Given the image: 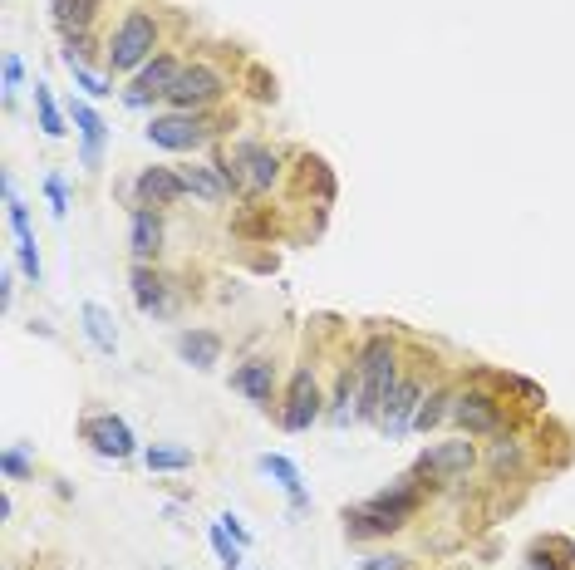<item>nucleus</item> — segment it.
I'll use <instances>...</instances> for the list:
<instances>
[{
    "instance_id": "nucleus-8",
    "label": "nucleus",
    "mask_w": 575,
    "mask_h": 570,
    "mask_svg": "<svg viewBox=\"0 0 575 570\" xmlns=\"http://www.w3.org/2000/svg\"><path fill=\"white\" fill-rule=\"evenodd\" d=\"M79 438L99 457H114V462L138 453V438H133V428H128L118 413H89V418L79 423Z\"/></svg>"
},
{
    "instance_id": "nucleus-38",
    "label": "nucleus",
    "mask_w": 575,
    "mask_h": 570,
    "mask_svg": "<svg viewBox=\"0 0 575 570\" xmlns=\"http://www.w3.org/2000/svg\"><path fill=\"white\" fill-rule=\"evenodd\" d=\"M10 300H15V276H10V271H5V285H0V305H5V310H10Z\"/></svg>"
},
{
    "instance_id": "nucleus-7",
    "label": "nucleus",
    "mask_w": 575,
    "mask_h": 570,
    "mask_svg": "<svg viewBox=\"0 0 575 570\" xmlns=\"http://www.w3.org/2000/svg\"><path fill=\"white\" fill-rule=\"evenodd\" d=\"M320 413H325V394H320V384H315V369L300 364L295 379H290L286 408H281V428H286V433H305Z\"/></svg>"
},
{
    "instance_id": "nucleus-34",
    "label": "nucleus",
    "mask_w": 575,
    "mask_h": 570,
    "mask_svg": "<svg viewBox=\"0 0 575 570\" xmlns=\"http://www.w3.org/2000/svg\"><path fill=\"white\" fill-rule=\"evenodd\" d=\"M0 467H5V477H10V482L30 477V457H25V448H20V443H10V448L0 453Z\"/></svg>"
},
{
    "instance_id": "nucleus-16",
    "label": "nucleus",
    "mask_w": 575,
    "mask_h": 570,
    "mask_svg": "<svg viewBox=\"0 0 575 570\" xmlns=\"http://www.w3.org/2000/svg\"><path fill=\"white\" fill-rule=\"evenodd\" d=\"M133 305L143 310V315H173V281L163 276V271H153V266H133Z\"/></svg>"
},
{
    "instance_id": "nucleus-4",
    "label": "nucleus",
    "mask_w": 575,
    "mask_h": 570,
    "mask_svg": "<svg viewBox=\"0 0 575 570\" xmlns=\"http://www.w3.org/2000/svg\"><path fill=\"white\" fill-rule=\"evenodd\" d=\"M472 462H477V448H472L467 438H448V443H433L428 453H418L413 477H418L423 487H453L458 477L472 472Z\"/></svg>"
},
{
    "instance_id": "nucleus-11",
    "label": "nucleus",
    "mask_w": 575,
    "mask_h": 570,
    "mask_svg": "<svg viewBox=\"0 0 575 570\" xmlns=\"http://www.w3.org/2000/svg\"><path fill=\"white\" fill-rule=\"evenodd\" d=\"M453 418H458V428L467 438L502 433V403H497V394H487V389H467V394H458Z\"/></svg>"
},
{
    "instance_id": "nucleus-20",
    "label": "nucleus",
    "mask_w": 575,
    "mask_h": 570,
    "mask_svg": "<svg viewBox=\"0 0 575 570\" xmlns=\"http://www.w3.org/2000/svg\"><path fill=\"white\" fill-rule=\"evenodd\" d=\"M177 354H182V364H192V369H217L222 364V335H212V330H182L177 335Z\"/></svg>"
},
{
    "instance_id": "nucleus-19",
    "label": "nucleus",
    "mask_w": 575,
    "mask_h": 570,
    "mask_svg": "<svg viewBox=\"0 0 575 570\" xmlns=\"http://www.w3.org/2000/svg\"><path fill=\"white\" fill-rule=\"evenodd\" d=\"M128 246H133V261H143V266L163 251V222H158L153 207H138V212H133V222H128Z\"/></svg>"
},
{
    "instance_id": "nucleus-1",
    "label": "nucleus",
    "mask_w": 575,
    "mask_h": 570,
    "mask_svg": "<svg viewBox=\"0 0 575 570\" xmlns=\"http://www.w3.org/2000/svg\"><path fill=\"white\" fill-rule=\"evenodd\" d=\"M354 374H359V418H364V423H379L384 399H389L394 384H399V344L389 340V335H369L364 349H359Z\"/></svg>"
},
{
    "instance_id": "nucleus-2",
    "label": "nucleus",
    "mask_w": 575,
    "mask_h": 570,
    "mask_svg": "<svg viewBox=\"0 0 575 570\" xmlns=\"http://www.w3.org/2000/svg\"><path fill=\"white\" fill-rule=\"evenodd\" d=\"M217 168H222L231 192L256 197V192L276 187V177H281V153L266 148V143H236L227 158H217Z\"/></svg>"
},
{
    "instance_id": "nucleus-33",
    "label": "nucleus",
    "mask_w": 575,
    "mask_h": 570,
    "mask_svg": "<svg viewBox=\"0 0 575 570\" xmlns=\"http://www.w3.org/2000/svg\"><path fill=\"white\" fill-rule=\"evenodd\" d=\"M45 197H50V212L64 222V217H69V187H64V177H59V172L45 177Z\"/></svg>"
},
{
    "instance_id": "nucleus-22",
    "label": "nucleus",
    "mask_w": 575,
    "mask_h": 570,
    "mask_svg": "<svg viewBox=\"0 0 575 570\" xmlns=\"http://www.w3.org/2000/svg\"><path fill=\"white\" fill-rule=\"evenodd\" d=\"M261 472H266V477H276V487H281V492L290 497V507H295V512H305V507H310V492H305V482H300V467H295L290 457L266 453V457H261Z\"/></svg>"
},
{
    "instance_id": "nucleus-25",
    "label": "nucleus",
    "mask_w": 575,
    "mask_h": 570,
    "mask_svg": "<svg viewBox=\"0 0 575 570\" xmlns=\"http://www.w3.org/2000/svg\"><path fill=\"white\" fill-rule=\"evenodd\" d=\"M575 546L571 541H536L526 551V570H571Z\"/></svg>"
},
{
    "instance_id": "nucleus-29",
    "label": "nucleus",
    "mask_w": 575,
    "mask_h": 570,
    "mask_svg": "<svg viewBox=\"0 0 575 570\" xmlns=\"http://www.w3.org/2000/svg\"><path fill=\"white\" fill-rule=\"evenodd\" d=\"M212 546H217V561H222V570H241V546L227 536V526H222V521L212 526Z\"/></svg>"
},
{
    "instance_id": "nucleus-12",
    "label": "nucleus",
    "mask_w": 575,
    "mask_h": 570,
    "mask_svg": "<svg viewBox=\"0 0 575 570\" xmlns=\"http://www.w3.org/2000/svg\"><path fill=\"white\" fill-rule=\"evenodd\" d=\"M133 197H138V207H173V202H182L187 197V182H182V172L177 168H143L138 172V182H133Z\"/></svg>"
},
{
    "instance_id": "nucleus-26",
    "label": "nucleus",
    "mask_w": 575,
    "mask_h": 570,
    "mask_svg": "<svg viewBox=\"0 0 575 570\" xmlns=\"http://www.w3.org/2000/svg\"><path fill=\"white\" fill-rule=\"evenodd\" d=\"M453 403H458V394H453V389H433V394H423L413 428H418V433H433V428H438V423L453 413Z\"/></svg>"
},
{
    "instance_id": "nucleus-13",
    "label": "nucleus",
    "mask_w": 575,
    "mask_h": 570,
    "mask_svg": "<svg viewBox=\"0 0 575 570\" xmlns=\"http://www.w3.org/2000/svg\"><path fill=\"white\" fill-rule=\"evenodd\" d=\"M418 403H423V384H418V379H399V384H394V394L384 399V413H379V428H384V438H389V443L403 438V433L413 428Z\"/></svg>"
},
{
    "instance_id": "nucleus-31",
    "label": "nucleus",
    "mask_w": 575,
    "mask_h": 570,
    "mask_svg": "<svg viewBox=\"0 0 575 570\" xmlns=\"http://www.w3.org/2000/svg\"><path fill=\"white\" fill-rule=\"evenodd\" d=\"M69 74H74V84H79L89 99H104V94H114V89H109V79H99L89 64H69Z\"/></svg>"
},
{
    "instance_id": "nucleus-32",
    "label": "nucleus",
    "mask_w": 575,
    "mask_h": 570,
    "mask_svg": "<svg viewBox=\"0 0 575 570\" xmlns=\"http://www.w3.org/2000/svg\"><path fill=\"white\" fill-rule=\"evenodd\" d=\"M517 467H521V443L517 438H502L492 448V472H517Z\"/></svg>"
},
{
    "instance_id": "nucleus-24",
    "label": "nucleus",
    "mask_w": 575,
    "mask_h": 570,
    "mask_svg": "<svg viewBox=\"0 0 575 570\" xmlns=\"http://www.w3.org/2000/svg\"><path fill=\"white\" fill-rule=\"evenodd\" d=\"M50 10H55L59 35H74V30H89V25H94L99 0H50Z\"/></svg>"
},
{
    "instance_id": "nucleus-28",
    "label": "nucleus",
    "mask_w": 575,
    "mask_h": 570,
    "mask_svg": "<svg viewBox=\"0 0 575 570\" xmlns=\"http://www.w3.org/2000/svg\"><path fill=\"white\" fill-rule=\"evenodd\" d=\"M35 114H40V128H45V138H64V114H59L55 94H50V84H35Z\"/></svg>"
},
{
    "instance_id": "nucleus-37",
    "label": "nucleus",
    "mask_w": 575,
    "mask_h": 570,
    "mask_svg": "<svg viewBox=\"0 0 575 570\" xmlns=\"http://www.w3.org/2000/svg\"><path fill=\"white\" fill-rule=\"evenodd\" d=\"M217 521H222V526H227V536L231 541H236V546H241V551H246V546H251V531H246V526H241V521H236V516H217Z\"/></svg>"
},
{
    "instance_id": "nucleus-15",
    "label": "nucleus",
    "mask_w": 575,
    "mask_h": 570,
    "mask_svg": "<svg viewBox=\"0 0 575 570\" xmlns=\"http://www.w3.org/2000/svg\"><path fill=\"white\" fill-rule=\"evenodd\" d=\"M403 531V521L389 507H379L374 497L359 502V507H345V536L349 541H379V536H394Z\"/></svg>"
},
{
    "instance_id": "nucleus-35",
    "label": "nucleus",
    "mask_w": 575,
    "mask_h": 570,
    "mask_svg": "<svg viewBox=\"0 0 575 570\" xmlns=\"http://www.w3.org/2000/svg\"><path fill=\"white\" fill-rule=\"evenodd\" d=\"M359 570H408V556H399V551H374V556L359 561Z\"/></svg>"
},
{
    "instance_id": "nucleus-9",
    "label": "nucleus",
    "mask_w": 575,
    "mask_h": 570,
    "mask_svg": "<svg viewBox=\"0 0 575 570\" xmlns=\"http://www.w3.org/2000/svg\"><path fill=\"white\" fill-rule=\"evenodd\" d=\"M0 187H5V217H10V231H15V241H20V271L40 285V281H45V266H40V246H35V231H30V207L20 202V192H15V177H10V172L0 177Z\"/></svg>"
},
{
    "instance_id": "nucleus-6",
    "label": "nucleus",
    "mask_w": 575,
    "mask_h": 570,
    "mask_svg": "<svg viewBox=\"0 0 575 570\" xmlns=\"http://www.w3.org/2000/svg\"><path fill=\"white\" fill-rule=\"evenodd\" d=\"M212 138V123L202 114H158L148 118V143L168 148V153H192Z\"/></svg>"
},
{
    "instance_id": "nucleus-3",
    "label": "nucleus",
    "mask_w": 575,
    "mask_h": 570,
    "mask_svg": "<svg viewBox=\"0 0 575 570\" xmlns=\"http://www.w3.org/2000/svg\"><path fill=\"white\" fill-rule=\"evenodd\" d=\"M158 50V15H148V10H128L123 20H118L114 40H109V69L114 74H138L148 59Z\"/></svg>"
},
{
    "instance_id": "nucleus-23",
    "label": "nucleus",
    "mask_w": 575,
    "mask_h": 570,
    "mask_svg": "<svg viewBox=\"0 0 575 570\" xmlns=\"http://www.w3.org/2000/svg\"><path fill=\"white\" fill-rule=\"evenodd\" d=\"M79 320H84V335L94 340V349H99V354H114V349H118V335H114V315H109L104 305H94V300H89V305L79 310Z\"/></svg>"
},
{
    "instance_id": "nucleus-21",
    "label": "nucleus",
    "mask_w": 575,
    "mask_h": 570,
    "mask_svg": "<svg viewBox=\"0 0 575 570\" xmlns=\"http://www.w3.org/2000/svg\"><path fill=\"white\" fill-rule=\"evenodd\" d=\"M177 172H182L187 192H192V197H202L207 207H217V202H227V197H231L227 177H222V168H217V163H197V168L187 163V168H177Z\"/></svg>"
},
{
    "instance_id": "nucleus-27",
    "label": "nucleus",
    "mask_w": 575,
    "mask_h": 570,
    "mask_svg": "<svg viewBox=\"0 0 575 570\" xmlns=\"http://www.w3.org/2000/svg\"><path fill=\"white\" fill-rule=\"evenodd\" d=\"M143 462H148V472H187L197 457L192 448H173V443H153V448H143Z\"/></svg>"
},
{
    "instance_id": "nucleus-36",
    "label": "nucleus",
    "mask_w": 575,
    "mask_h": 570,
    "mask_svg": "<svg viewBox=\"0 0 575 570\" xmlns=\"http://www.w3.org/2000/svg\"><path fill=\"white\" fill-rule=\"evenodd\" d=\"M507 389H512V394H521V399L531 403V408H536V403H546V394H541L531 379H507Z\"/></svg>"
},
{
    "instance_id": "nucleus-17",
    "label": "nucleus",
    "mask_w": 575,
    "mask_h": 570,
    "mask_svg": "<svg viewBox=\"0 0 575 570\" xmlns=\"http://www.w3.org/2000/svg\"><path fill=\"white\" fill-rule=\"evenodd\" d=\"M231 389H236L241 399L271 408V399H276V364H271V359H246V364H236V369H231Z\"/></svg>"
},
{
    "instance_id": "nucleus-5",
    "label": "nucleus",
    "mask_w": 575,
    "mask_h": 570,
    "mask_svg": "<svg viewBox=\"0 0 575 570\" xmlns=\"http://www.w3.org/2000/svg\"><path fill=\"white\" fill-rule=\"evenodd\" d=\"M222 89L227 84H222V74L212 64H182L168 104H173V114H202V109H212L222 99Z\"/></svg>"
},
{
    "instance_id": "nucleus-14",
    "label": "nucleus",
    "mask_w": 575,
    "mask_h": 570,
    "mask_svg": "<svg viewBox=\"0 0 575 570\" xmlns=\"http://www.w3.org/2000/svg\"><path fill=\"white\" fill-rule=\"evenodd\" d=\"M69 118H74V128H79V163H84V168H99V163H104V143H109L104 114H99L94 104L74 99V104H69Z\"/></svg>"
},
{
    "instance_id": "nucleus-10",
    "label": "nucleus",
    "mask_w": 575,
    "mask_h": 570,
    "mask_svg": "<svg viewBox=\"0 0 575 570\" xmlns=\"http://www.w3.org/2000/svg\"><path fill=\"white\" fill-rule=\"evenodd\" d=\"M177 74H182V64L173 55H153L138 74H133V84H128V109H143V104H153V99H168L177 84Z\"/></svg>"
},
{
    "instance_id": "nucleus-18",
    "label": "nucleus",
    "mask_w": 575,
    "mask_h": 570,
    "mask_svg": "<svg viewBox=\"0 0 575 570\" xmlns=\"http://www.w3.org/2000/svg\"><path fill=\"white\" fill-rule=\"evenodd\" d=\"M374 502H379V507H389V512L408 526V521L418 516V507H423V482H418L413 472H403V477H394L384 492H374Z\"/></svg>"
},
{
    "instance_id": "nucleus-30",
    "label": "nucleus",
    "mask_w": 575,
    "mask_h": 570,
    "mask_svg": "<svg viewBox=\"0 0 575 570\" xmlns=\"http://www.w3.org/2000/svg\"><path fill=\"white\" fill-rule=\"evenodd\" d=\"M0 74H5V109H15V89H20V79H25V64H20V55H15V50H5V59H0Z\"/></svg>"
}]
</instances>
